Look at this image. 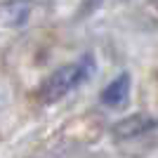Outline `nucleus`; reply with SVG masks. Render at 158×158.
Instances as JSON below:
<instances>
[{"label":"nucleus","instance_id":"4","mask_svg":"<svg viewBox=\"0 0 158 158\" xmlns=\"http://www.w3.org/2000/svg\"><path fill=\"white\" fill-rule=\"evenodd\" d=\"M130 83H132V78H130V73H120V76H116V78L109 83V85L102 90V104L104 106H120L123 102L127 99V94H130Z\"/></svg>","mask_w":158,"mask_h":158},{"label":"nucleus","instance_id":"3","mask_svg":"<svg viewBox=\"0 0 158 158\" xmlns=\"http://www.w3.org/2000/svg\"><path fill=\"white\" fill-rule=\"evenodd\" d=\"M158 127V118L153 116H144V113H135V116H127L120 123H116L111 130V135L116 139H132L139 137V135H146Z\"/></svg>","mask_w":158,"mask_h":158},{"label":"nucleus","instance_id":"1","mask_svg":"<svg viewBox=\"0 0 158 158\" xmlns=\"http://www.w3.org/2000/svg\"><path fill=\"white\" fill-rule=\"evenodd\" d=\"M94 73V57L87 54V57H80L78 61H71V64L57 69L54 73H50L43 85L38 90V97L43 104H54L59 102L61 97H66L69 92H73L80 83H85L87 78H92Z\"/></svg>","mask_w":158,"mask_h":158},{"label":"nucleus","instance_id":"2","mask_svg":"<svg viewBox=\"0 0 158 158\" xmlns=\"http://www.w3.org/2000/svg\"><path fill=\"white\" fill-rule=\"evenodd\" d=\"M33 0H2L0 2V28H17L31 19Z\"/></svg>","mask_w":158,"mask_h":158}]
</instances>
